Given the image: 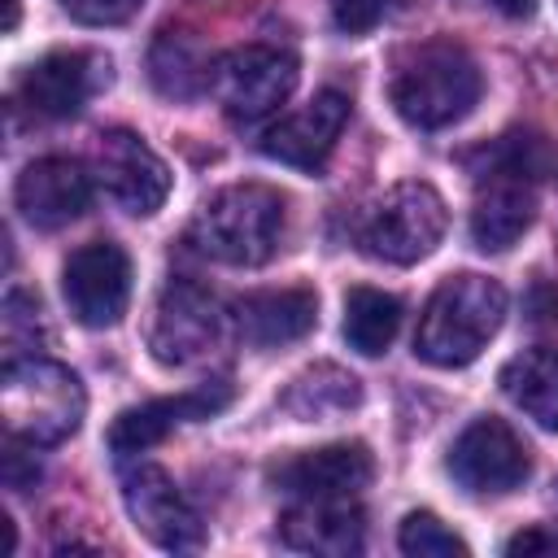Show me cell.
<instances>
[{"instance_id":"9","label":"cell","mask_w":558,"mask_h":558,"mask_svg":"<svg viewBox=\"0 0 558 558\" xmlns=\"http://www.w3.org/2000/svg\"><path fill=\"white\" fill-rule=\"evenodd\" d=\"M266 475L279 493L296 501H340L375 480V458L362 440H336L323 449H301L292 458H279Z\"/></svg>"},{"instance_id":"13","label":"cell","mask_w":558,"mask_h":558,"mask_svg":"<svg viewBox=\"0 0 558 558\" xmlns=\"http://www.w3.org/2000/svg\"><path fill=\"white\" fill-rule=\"evenodd\" d=\"M113 70L100 52H48L22 74V100L44 118H74L100 87H109Z\"/></svg>"},{"instance_id":"20","label":"cell","mask_w":558,"mask_h":558,"mask_svg":"<svg viewBox=\"0 0 558 558\" xmlns=\"http://www.w3.org/2000/svg\"><path fill=\"white\" fill-rule=\"evenodd\" d=\"M501 392L545 432H558V349L536 344L501 366Z\"/></svg>"},{"instance_id":"8","label":"cell","mask_w":558,"mask_h":558,"mask_svg":"<svg viewBox=\"0 0 558 558\" xmlns=\"http://www.w3.org/2000/svg\"><path fill=\"white\" fill-rule=\"evenodd\" d=\"M449 475L480 497H501L514 493L527 475H532V458L527 445L519 440V432L501 418H475L462 427V436L449 449Z\"/></svg>"},{"instance_id":"28","label":"cell","mask_w":558,"mask_h":558,"mask_svg":"<svg viewBox=\"0 0 558 558\" xmlns=\"http://www.w3.org/2000/svg\"><path fill=\"white\" fill-rule=\"evenodd\" d=\"M484 4H493V9L506 13V17H527V13H532V0H484Z\"/></svg>"},{"instance_id":"19","label":"cell","mask_w":558,"mask_h":558,"mask_svg":"<svg viewBox=\"0 0 558 558\" xmlns=\"http://www.w3.org/2000/svg\"><path fill=\"white\" fill-rule=\"evenodd\" d=\"M279 536H283L288 549H301V554L349 558V554L362 549L366 514L357 506H349V497H340V501H296L279 519Z\"/></svg>"},{"instance_id":"24","label":"cell","mask_w":558,"mask_h":558,"mask_svg":"<svg viewBox=\"0 0 558 558\" xmlns=\"http://www.w3.org/2000/svg\"><path fill=\"white\" fill-rule=\"evenodd\" d=\"M397 545H401V554H410V558H466L471 549H466V541L458 536V532H449L432 510H414V514H405L401 519V532H397Z\"/></svg>"},{"instance_id":"26","label":"cell","mask_w":558,"mask_h":558,"mask_svg":"<svg viewBox=\"0 0 558 558\" xmlns=\"http://www.w3.org/2000/svg\"><path fill=\"white\" fill-rule=\"evenodd\" d=\"M388 13V0H331V17L344 35H366Z\"/></svg>"},{"instance_id":"4","label":"cell","mask_w":558,"mask_h":558,"mask_svg":"<svg viewBox=\"0 0 558 558\" xmlns=\"http://www.w3.org/2000/svg\"><path fill=\"white\" fill-rule=\"evenodd\" d=\"M283 240V196L266 183H231L192 218V244L222 266H262Z\"/></svg>"},{"instance_id":"10","label":"cell","mask_w":558,"mask_h":558,"mask_svg":"<svg viewBox=\"0 0 558 558\" xmlns=\"http://www.w3.org/2000/svg\"><path fill=\"white\" fill-rule=\"evenodd\" d=\"M218 327H222V314L214 296L192 279H170L157 296L148 349L166 366H187L218 344Z\"/></svg>"},{"instance_id":"11","label":"cell","mask_w":558,"mask_h":558,"mask_svg":"<svg viewBox=\"0 0 558 558\" xmlns=\"http://www.w3.org/2000/svg\"><path fill=\"white\" fill-rule=\"evenodd\" d=\"M96 179L105 192L135 218H148L170 196V170L166 161L135 135V131H105L96 144Z\"/></svg>"},{"instance_id":"2","label":"cell","mask_w":558,"mask_h":558,"mask_svg":"<svg viewBox=\"0 0 558 558\" xmlns=\"http://www.w3.org/2000/svg\"><path fill=\"white\" fill-rule=\"evenodd\" d=\"M506 323V288L488 275H449L423 305L414 353L432 366H466Z\"/></svg>"},{"instance_id":"14","label":"cell","mask_w":558,"mask_h":558,"mask_svg":"<svg viewBox=\"0 0 558 558\" xmlns=\"http://www.w3.org/2000/svg\"><path fill=\"white\" fill-rule=\"evenodd\" d=\"M344 126H349V96L327 87L305 109H296V113L279 118L275 126H266L262 153L270 161L292 166V170H323V161L331 157V148H336Z\"/></svg>"},{"instance_id":"5","label":"cell","mask_w":558,"mask_h":558,"mask_svg":"<svg viewBox=\"0 0 558 558\" xmlns=\"http://www.w3.org/2000/svg\"><path fill=\"white\" fill-rule=\"evenodd\" d=\"M445 227H449L445 196L423 179H405L366 209L357 227V248L388 266H414L440 244Z\"/></svg>"},{"instance_id":"16","label":"cell","mask_w":558,"mask_h":558,"mask_svg":"<svg viewBox=\"0 0 558 558\" xmlns=\"http://www.w3.org/2000/svg\"><path fill=\"white\" fill-rule=\"evenodd\" d=\"M13 201L31 227L57 231V227H70L74 218H83V209L92 201V183H87L83 166L70 157H39L17 174Z\"/></svg>"},{"instance_id":"27","label":"cell","mask_w":558,"mask_h":558,"mask_svg":"<svg viewBox=\"0 0 558 558\" xmlns=\"http://www.w3.org/2000/svg\"><path fill=\"white\" fill-rule=\"evenodd\" d=\"M506 554L510 558H527V554H558V532H545V527H527V532H519V536H510L506 541Z\"/></svg>"},{"instance_id":"22","label":"cell","mask_w":558,"mask_h":558,"mask_svg":"<svg viewBox=\"0 0 558 558\" xmlns=\"http://www.w3.org/2000/svg\"><path fill=\"white\" fill-rule=\"evenodd\" d=\"M148 78L166 100H192L209 87L214 61L187 31H161L148 52Z\"/></svg>"},{"instance_id":"17","label":"cell","mask_w":558,"mask_h":558,"mask_svg":"<svg viewBox=\"0 0 558 558\" xmlns=\"http://www.w3.org/2000/svg\"><path fill=\"white\" fill-rule=\"evenodd\" d=\"M536 218L532 179L510 170H480V196L471 209V240L484 253H506Z\"/></svg>"},{"instance_id":"7","label":"cell","mask_w":558,"mask_h":558,"mask_svg":"<svg viewBox=\"0 0 558 558\" xmlns=\"http://www.w3.org/2000/svg\"><path fill=\"white\" fill-rule=\"evenodd\" d=\"M61 292L70 305V318L105 331L122 323L126 301H131V257L113 240H92L74 248L61 266Z\"/></svg>"},{"instance_id":"6","label":"cell","mask_w":558,"mask_h":558,"mask_svg":"<svg viewBox=\"0 0 558 558\" xmlns=\"http://www.w3.org/2000/svg\"><path fill=\"white\" fill-rule=\"evenodd\" d=\"M296 87V57L270 44H244L214 61L209 92L231 122H262L288 105Z\"/></svg>"},{"instance_id":"18","label":"cell","mask_w":558,"mask_h":558,"mask_svg":"<svg viewBox=\"0 0 558 558\" xmlns=\"http://www.w3.org/2000/svg\"><path fill=\"white\" fill-rule=\"evenodd\" d=\"M231 318H235V331L244 344L275 349V344H292L314 331L318 296H314V288H266V292L240 296Z\"/></svg>"},{"instance_id":"23","label":"cell","mask_w":558,"mask_h":558,"mask_svg":"<svg viewBox=\"0 0 558 558\" xmlns=\"http://www.w3.org/2000/svg\"><path fill=\"white\" fill-rule=\"evenodd\" d=\"M397 327H401V301L392 292L366 288V283L349 288V296H344V323H340L349 349H357L362 357H379L392 344Z\"/></svg>"},{"instance_id":"21","label":"cell","mask_w":558,"mask_h":558,"mask_svg":"<svg viewBox=\"0 0 558 558\" xmlns=\"http://www.w3.org/2000/svg\"><path fill=\"white\" fill-rule=\"evenodd\" d=\"M357 401H362L357 375H349L344 366H331V362H318V366L301 371V375L288 384V392L279 397V405H283L296 423H327V418H340V414H349Z\"/></svg>"},{"instance_id":"1","label":"cell","mask_w":558,"mask_h":558,"mask_svg":"<svg viewBox=\"0 0 558 558\" xmlns=\"http://www.w3.org/2000/svg\"><path fill=\"white\" fill-rule=\"evenodd\" d=\"M484 92V74L475 57L453 39H427L401 52L388 100L401 113V122L418 131H440L462 122Z\"/></svg>"},{"instance_id":"29","label":"cell","mask_w":558,"mask_h":558,"mask_svg":"<svg viewBox=\"0 0 558 558\" xmlns=\"http://www.w3.org/2000/svg\"><path fill=\"white\" fill-rule=\"evenodd\" d=\"M17 0H4V22H0V31H17Z\"/></svg>"},{"instance_id":"3","label":"cell","mask_w":558,"mask_h":558,"mask_svg":"<svg viewBox=\"0 0 558 558\" xmlns=\"http://www.w3.org/2000/svg\"><path fill=\"white\" fill-rule=\"evenodd\" d=\"M87 392L78 375L48 357H13L0 375V418L4 432L31 449L61 445L78 432Z\"/></svg>"},{"instance_id":"25","label":"cell","mask_w":558,"mask_h":558,"mask_svg":"<svg viewBox=\"0 0 558 558\" xmlns=\"http://www.w3.org/2000/svg\"><path fill=\"white\" fill-rule=\"evenodd\" d=\"M144 0H61V9L83 26H118L140 13Z\"/></svg>"},{"instance_id":"12","label":"cell","mask_w":558,"mask_h":558,"mask_svg":"<svg viewBox=\"0 0 558 558\" xmlns=\"http://www.w3.org/2000/svg\"><path fill=\"white\" fill-rule=\"evenodd\" d=\"M122 501L131 523L161 549H196L201 545V519L179 493V484L157 462H135L122 475Z\"/></svg>"},{"instance_id":"15","label":"cell","mask_w":558,"mask_h":558,"mask_svg":"<svg viewBox=\"0 0 558 558\" xmlns=\"http://www.w3.org/2000/svg\"><path fill=\"white\" fill-rule=\"evenodd\" d=\"M227 401H231V388H227L222 379H214V384H201L196 392H179V397H157V401L131 405V410H122V414L109 423V449H113L118 458L144 453V449H153L157 440H166L179 423L209 418V414H218Z\"/></svg>"}]
</instances>
